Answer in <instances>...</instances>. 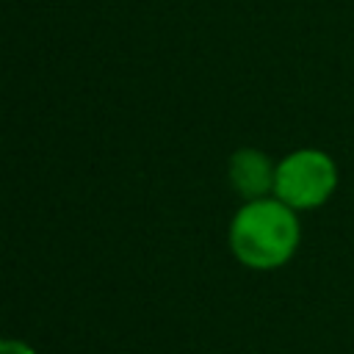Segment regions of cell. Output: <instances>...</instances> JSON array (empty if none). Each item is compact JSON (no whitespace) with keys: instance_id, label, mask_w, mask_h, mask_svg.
<instances>
[{"instance_id":"cell-1","label":"cell","mask_w":354,"mask_h":354,"mask_svg":"<svg viewBox=\"0 0 354 354\" xmlns=\"http://www.w3.org/2000/svg\"><path fill=\"white\" fill-rule=\"evenodd\" d=\"M299 246L296 210L274 194L243 202L230 224V249L238 263L268 271L285 266Z\"/></svg>"},{"instance_id":"cell-2","label":"cell","mask_w":354,"mask_h":354,"mask_svg":"<svg viewBox=\"0 0 354 354\" xmlns=\"http://www.w3.org/2000/svg\"><path fill=\"white\" fill-rule=\"evenodd\" d=\"M337 183L332 158L321 149H296L277 163L274 196L293 210H310L324 205Z\"/></svg>"},{"instance_id":"cell-3","label":"cell","mask_w":354,"mask_h":354,"mask_svg":"<svg viewBox=\"0 0 354 354\" xmlns=\"http://www.w3.org/2000/svg\"><path fill=\"white\" fill-rule=\"evenodd\" d=\"M227 174H230V183H232L235 194L243 196L246 202L274 194L277 166L271 163V158L266 152H260L254 147L235 149L230 163H227Z\"/></svg>"},{"instance_id":"cell-4","label":"cell","mask_w":354,"mask_h":354,"mask_svg":"<svg viewBox=\"0 0 354 354\" xmlns=\"http://www.w3.org/2000/svg\"><path fill=\"white\" fill-rule=\"evenodd\" d=\"M0 354H39V351L19 337H0Z\"/></svg>"}]
</instances>
